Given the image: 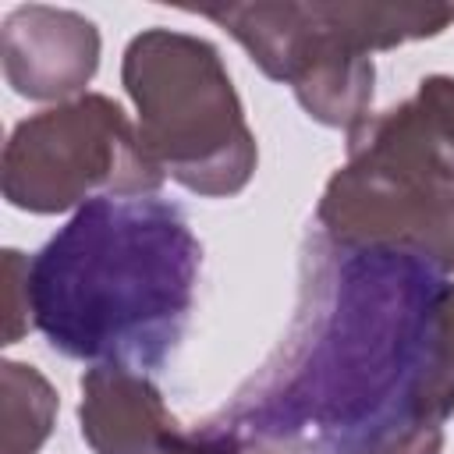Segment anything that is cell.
Returning <instances> with one entry per match:
<instances>
[{
  "label": "cell",
  "mask_w": 454,
  "mask_h": 454,
  "mask_svg": "<svg viewBox=\"0 0 454 454\" xmlns=\"http://www.w3.org/2000/svg\"><path fill=\"white\" fill-rule=\"evenodd\" d=\"M443 273L397 248H348L319 231L301 255L298 309L273 358L202 422L227 440H312L443 426L454 365L440 348Z\"/></svg>",
  "instance_id": "obj_1"
},
{
  "label": "cell",
  "mask_w": 454,
  "mask_h": 454,
  "mask_svg": "<svg viewBox=\"0 0 454 454\" xmlns=\"http://www.w3.org/2000/svg\"><path fill=\"white\" fill-rule=\"evenodd\" d=\"M202 245L177 206L96 199L28 259L35 330L53 351L153 369L184 333Z\"/></svg>",
  "instance_id": "obj_2"
},
{
  "label": "cell",
  "mask_w": 454,
  "mask_h": 454,
  "mask_svg": "<svg viewBox=\"0 0 454 454\" xmlns=\"http://www.w3.org/2000/svg\"><path fill=\"white\" fill-rule=\"evenodd\" d=\"M195 14L223 25L266 78L291 85L312 121L340 131L372 114L369 53L454 25V4H227Z\"/></svg>",
  "instance_id": "obj_3"
},
{
  "label": "cell",
  "mask_w": 454,
  "mask_h": 454,
  "mask_svg": "<svg viewBox=\"0 0 454 454\" xmlns=\"http://www.w3.org/2000/svg\"><path fill=\"white\" fill-rule=\"evenodd\" d=\"M121 82L138 114V138L170 181L202 199L245 192L259 149L241 96L209 39L145 28L124 50Z\"/></svg>",
  "instance_id": "obj_4"
},
{
  "label": "cell",
  "mask_w": 454,
  "mask_h": 454,
  "mask_svg": "<svg viewBox=\"0 0 454 454\" xmlns=\"http://www.w3.org/2000/svg\"><path fill=\"white\" fill-rule=\"evenodd\" d=\"M167 174L145 153L138 128L103 92L57 103L14 124L0 188L14 209L53 216L96 199L156 195Z\"/></svg>",
  "instance_id": "obj_5"
},
{
  "label": "cell",
  "mask_w": 454,
  "mask_h": 454,
  "mask_svg": "<svg viewBox=\"0 0 454 454\" xmlns=\"http://www.w3.org/2000/svg\"><path fill=\"white\" fill-rule=\"evenodd\" d=\"M0 60L18 96L67 103L85 96L99 67V28L67 7H14L0 28Z\"/></svg>",
  "instance_id": "obj_6"
},
{
  "label": "cell",
  "mask_w": 454,
  "mask_h": 454,
  "mask_svg": "<svg viewBox=\"0 0 454 454\" xmlns=\"http://www.w3.org/2000/svg\"><path fill=\"white\" fill-rule=\"evenodd\" d=\"M78 390V426L92 454H195L202 447L199 429H184L135 369L92 365Z\"/></svg>",
  "instance_id": "obj_7"
},
{
  "label": "cell",
  "mask_w": 454,
  "mask_h": 454,
  "mask_svg": "<svg viewBox=\"0 0 454 454\" xmlns=\"http://www.w3.org/2000/svg\"><path fill=\"white\" fill-rule=\"evenodd\" d=\"M57 390L25 362H0V454H39L57 422Z\"/></svg>",
  "instance_id": "obj_8"
},
{
  "label": "cell",
  "mask_w": 454,
  "mask_h": 454,
  "mask_svg": "<svg viewBox=\"0 0 454 454\" xmlns=\"http://www.w3.org/2000/svg\"><path fill=\"white\" fill-rule=\"evenodd\" d=\"M443 426H387L376 433L333 440L319 454H440Z\"/></svg>",
  "instance_id": "obj_9"
},
{
  "label": "cell",
  "mask_w": 454,
  "mask_h": 454,
  "mask_svg": "<svg viewBox=\"0 0 454 454\" xmlns=\"http://www.w3.org/2000/svg\"><path fill=\"white\" fill-rule=\"evenodd\" d=\"M35 330L32 319V291H28V255L18 248L4 252V344L21 340Z\"/></svg>",
  "instance_id": "obj_10"
},
{
  "label": "cell",
  "mask_w": 454,
  "mask_h": 454,
  "mask_svg": "<svg viewBox=\"0 0 454 454\" xmlns=\"http://www.w3.org/2000/svg\"><path fill=\"white\" fill-rule=\"evenodd\" d=\"M234 454H319L312 440H238Z\"/></svg>",
  "instance_id": "obj_11"
},
{
  "label": "cell",
  "mask_w": 454,
  "mask_h": 454,
  "mask_svg": "<svg viewBox=\"0 0 454 454\" xmlns=\"http://www.w3.org/2000/svg\"><path fill=\"white\" fill-rule=\"evenodd\" d=\"M436 330H440V348L447 362L454 365V284H443L440 301H436Z\"/></svg>",
  "instance_id": "obj_12"
},
{
  "label": "cell",
  "mask_w": 454,
  "mask_h": 454,
  "mask_svg": "<svg viewBox=\"0 0 454 454\" xmlns=\"http://www.w3.org/2000/svg\"><path fill=\"white\" fill-rule=\"evenodd\" d=\"M199 436H202V447H199L195 454H234V447H238V440H227V436L206 433L202 426H199Z\"/></svg>",
  "instance_id": "obj_13"
}]
</instances>
